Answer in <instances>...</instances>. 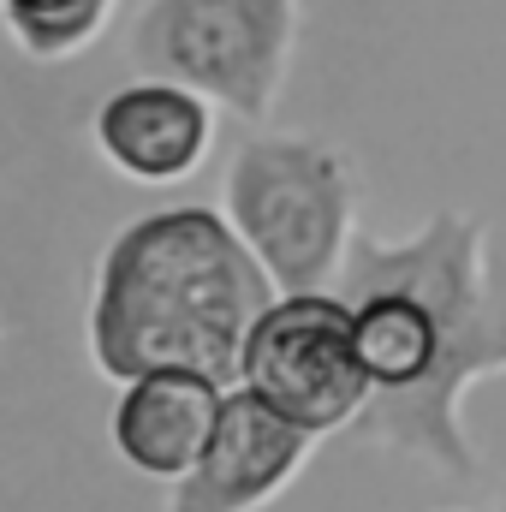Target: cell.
<instances>
[{"label":"cell","mask_w":506,"mask_h":512,"mask_svg":"<svg viewBox=\"0 0 506 512\" xmlns=\"http://www.w3.org/2000/svg\"><path fill=\"white\" fill-rule=\"evenodd\" d=\"M274 280L215 209H161L114 233L90 298V358L108 382L191 370L239 382L245 340L274 304Z\"/></svg>","instance_id":"obj_1"},{"label":"cell","mask_w":506,"mask_h":512,"mask_svg":"<svg viewBox=\"0 0 506 512\" xmlns=\"http://www.w3.org/2000/svg\"><path fill=\"white\" fill-rule=\"evenodd\" d=\"M227 221L280 298L322 292L352 251V173L310 137H256L227 173Z\"/></svg>","instance_id":"obj_2"},{"label":"cell","mask_w":506,"mask_h":512,"mask_svg":"<svg viewBox=\"0 0 506 512\" xmlns=\"http://www.w3.org/2000/svg\"><path fill=\"white\" fill-rule=\"evenodd\" d=\"M292 0H149L131 54L149 78L262 120L292 54Z\"/></svg>","instance_id":"obj_3"},{"label":"cell","mask_w":506,"mask_h":512,"mask_svg":"<svg viewBox=\"0 0 506 512\" xmlns=\"http://www.w3.org/2000/svg\"><path fill=\"white\" fill-rule=\"evenodd\" d=\"M239 387L316 441L334 429H352L364 405L376 399V387L358 364L352 304L334 292L274 298L245 340Z\"/></svg>","instance_id":"obj_4"},{"label":"cell","mask_w":506,"mask_h":512,"mask_svg":"<svg viewBox=\"0 0 506 512\" xmlns=\"http://www.w3.org/2000/svg\"><path fill=\"white\" fill-rule=\"evenodd\" d=\"M316 435L292 429L280 411H268L256 393L227 387L215 441L203 447L197 471L185 483H173L167 512H256L268 507L310 459Z\"/></svg>","instance_id":"obj_5"},{"label":"cell","mask_w":506,"mask_h":512,"mask_svg":"<svg viewBox=\"0 0 506 512\" xmlns=\"http://www.w3.org/2000/svg\"><path fill=\"white\" fill-rule=\"evenodd\" d=\"M227 387L191 370H155L120 387L114 417H108V441L137 477L155 483H185L203 459V447L215 441Z\"/></svg>","instance_id":"obj_6"},{"label":"cell","mask_w":506,"mask_h":512,"mask_svg":"<svg viewBox=\"0 0 506 512\" xmlns=\"http://www.w3.org/2000/svg\"><path fill=\"white\" fill-rule=\"evenodd\" d=\"M215 143V108L179 84L143 78L96 108V149L137 185H179Z\"/></svg>","instance_id":"obj_7"},{"label":"cell","mask_w":506,"mask_h":512,"mask_svg":"<svg viewBox=\"0 0 506 512\" xmlns=\"http://www.w3.org/2000/svg\"><path fill=\"white\" fill-rule=\"evenodd\" d=\"M352 304V334H358V364L381 399L423 393L441 370L447 328L429 298L417 292H358Z\"/></svg>","instance_id":"obj_8"},{"label":"cell","mask_w":506,"mask_h":512,"mask_svg":"<svg viewBox=\"0 0 506 512\" xmlns=\"http://www.w3.org/2000/svg\"><path fill=\"white\" fill-rule=\"evenodd\" d=\"M108 6L114 0H0V18L30 60H66L84 42H96Z\"/></svg>","instance_id":"obj_9"}]
</instances>
